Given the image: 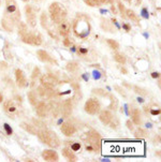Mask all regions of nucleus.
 I'll return each instance as SVG.
<instances>
[{
  "label": "nucleus",
  "mask_w": 161,
  "mask_h": 162,
  "mask_svg": "<svg viewBox=\"0 0 161 162\" xmlns=\"http://www.w3.org/2000/svg\"><path fill=\"white\" fill-rule=\"evenodd\" d=\"M18 34L21 36L23 42L26 44L34 45V46H40L42 44V37L39 32H34L29 30L27 25L19 22L18 25Z\"/></svg>",
  "instance_id": "nucleus-1"
},
{
  "label": "nucleus",
  "mask_w": 161,
  "mask_h": 162,
  "mask_svg": "<svg viewBox=\"0 0 161 162\" xmlns=\"http://www.w3.org/2000/svg\"><path fill=\"white\" fill-rule=\"evenodd\" d=\"M90 28L88 17L84 14H78L73 22L74 34L79 39H85L90 34Z\"/></svg>",
  "instance_id": "nucleus-2"
},
{
  "label": "nucleus",
  "mask_w": 161,
  "mask_h": 162,
  "mask_svg": "<svg viewBox=\"0 0 161 162\" xmlns=\"http://www.w3.org/2000/svg\"><path fill=\"white\" fill-rule=\"evenodd\" d=\"M39 140L42 142L43 144L49 146L51 148H57L60 146V138L57 136V134L52 130H48V129H41V130H38V133H37Z\"/></svg>",
  "instance_id": "nucleus-3"
},
{
  "label": "nucleus",
  "mask_w": 161,
  "mask_h": 162,
  "mask_svg": "<svg viewBox=\"0 0 161 162\" xmlns=\"http://www.w3.org/2000/svg\"><path fill=\"white\" fill-rule=\"evenodd\" d=\"M49 11V16H51L53 23L59 24L60 22H62L67 17V9L65 8L64 4L59 2H53L51 3L48 8Z\"/></svg>",
  "instance_id": "nucleus-4"
},
{
  "label": "nucleus",
  "mask_w": 161,
  "mask_h": 162,
  "mask_svg": "<svg viewBox=\"0 0 161 162\" xmlns=\"http://www.w3.org/2000/svg\"><path fill=\"white\" fill-rule=\"evenodd\" d=\"M5 2V14L4 16H8L12 21L17 24L21 22V13L17 8V3L15 0H4Z\"/></svg>",
  "instance_id": "nucleus-5"
},
{
  "label": "nucleus",
  "mask_w": 161,
  "mask_h": 162,
  "mask_svg": "<svg viewBox=\"0 0 161 162\" xmlns=\"http://www.w3.org/2000/svg\"><path fill=\"white\" fill-rule=\"evenodd\" d=\"M101 141H102V137L98 132H96L95 130H91L90 132L87 134V142L88 144L93 147L94 151L98 153L101 149Z\"/></svg>",
  "instance_id": "nucleus-6"
},
{
  "label": "nucleus",
  "mask_w": 161,
  "mask_h": 162,
  "mask_svg": "<svg viewBox=\"0 0 161 162\" xmlns=\"http://www.w3.org/2000/svg\"><path fill=\"white\" fill-rule=\"evenodd\" d=\"M85 112L89 115H97L101 111V104L97 99H88L85 103Z\"/></svg>",
  "instance_id": "nucleus-7"
},
{
  "label": "nucleus",
  "mask_w": 161,
  "mask_h": 162,
  "mask_svg": "<svg viewBox=\"0 0 161 162\" xmlns=\"http://www.w3.org/2000/svg\"><path fill=\"white\" fill-rule=\"evenodd\" d=\"M40 80H41L42 86L47 89H54L59 84L58 78L51 74H43L41 76V78H40Z\"/></svg>",
  "instance_id": "nucleus-8"
},
{
  "label": "nucleus",
  "mask_w": 161,
  "mask_h": 162,
  "mask_svg": "<svg viewBox=\"0 0 161 162\" xmlns=\"http://www.w3.org/2000/svg\"><path fill=\"white\" fill-rule=\"evenodd\" d=\"M25 13H26V18H27V23L30 27L34 28L37 26V14H36V9L30 5L27 4L25 7Z\"/></svg>",
  "instance_id": "nucleus-9"
},
{
  "label": "nucleus",
  "mask_w": 161,
  "mask_h": 162,
  "mask_svg": "<svg viewBox=\"0 0 161 162\" xmlns=\"http://www.w3.org/2000/svg\"><path fill=\"white\" fill-rule=\"evenodd\" d=\"M3 109H4V112L10 116V117H12L14 118V116L17 114L18 112V109H17V106L15 105L14 103V101L12 100H7L3 102Z\"/></svg>",
  "instance_id": "nucleus-10"
},
{
  "label": "nucleus",
  "mask_w": 161,
  "mask_h": 162,
  "mask_svg": "<svg viewBox=\"0 0 161 162\" xmlns=\"http://www.w3.org/2000/svg\"><path fill=\"white\" fill-rule=\"evenodd\" d=\"M37 56H38V59L40 60V61L42 62H45V63H52V65H57L56 60L49 55L46 50L44 49H38L37 50Z\"/></svg>",
  "instance_id": "nucleus-11"
},
{
  "label": "nucleus",
  "mask_w": 161,
  "mask_h": 162,
  "mask_svg": "<svg viewBox=\"0 0 161 162\" xmlns=\"http://www.w3.org/2000/svg\"><path fill=\"white\" fill-rule=\"evenodd\" d=\"M60 131H61L62 134L66 136H73L76 132V128L73 124L70 123V121H66V123H64L61 125V127H60Z\"/></svg>",
  "instance_id": "nucleus-12"
},
{
  "label": "nucleus",
  "mask_w": 161,
  "mask_h": 162,
  "mask_svg": "<svg viewBox=\"0 0 161 162\" xmlns=\"http://www.w3.org/2000/svg\"><path fill=\"white\" fill-rule=\"evenodd\" d=\"M36 113H37V115L39 116V117H46L47 115H48V113H49V107H48V105L45 103V102H43V101H40V102H38L36 105Z\"/></svg>",
  "instance_id": "nucleus-13"
},
{
  "label": "nucleus",
  "mask_w": 161,
  "mask_h": 162,
  "mask_svg": "<svg viewBox=\"0 0 161 162\" xmlns=\"http://www.w3.org/2000/svg\"><path fill=\"white\" fill-rule=\"evenodd\" d=\"M99 113H100V114H99V119H100V121H101L103 125L108 126V125L111 124V121H112L113 118H114V115L112 114V112H111V111H108V109H103V111H100Z\"/></svg>",
  "instance_id": "nucleus-14"
},
{
  "label": "nucleus",
  "mask_w": 161,
  "mask_h": 162,
  "mask_svg": "<svg viewBox=\"0 0 161 162\" xmlns=\"http://www.w3.org/2000/svg\"><path fill=\"white\" fill-rule=\"evenodd\" d=\"M15 78H16V84L19 88H24L28 85L27 83V78L23 72V70L21 69H16L15 70Z\"/></svg>",
  "instance_id": "nucleus-15"
},
{
  "label": "nucleus",
  "mask_w": 161,
  "mask_h": 162,
  "mask_svg": "<svg viewBox=\"0 0 161 162\" xmlns=\"http://www.w3.org/2000/svg\"><path fill=\"white\" fill-rule=\"evenodd\" d=\"M42 157H43V159L45 161H48V162H56V161L59 160L58 154L54 149H45V150H43Z\"/></svg>",
  "instance_id": "nucleus-16"
},
{
  "label": "nucleus",
  "mask_w": 161,
  "mask_h": 162,
  "mask_svg": "<svg viewBox=\"0 0 161 162\" xmlns=\"http://www.w3.org/2000/svg\"><path fill=\"white\" fill-rule=\"evenodd\" d=\"M58 31H59V34L62 36V37H68L71 32V25H70L69 22L67 21H62L59 23V26H58Z\"/></svg>",
  "instance_id": "nucleus-17"
},
{
  "label": "nucleus",
  "mask_w": 161,
  "mask_h": 162,
  "mask_svg": "<svg viewBox=\"0 0 161 162\" xmlns=\"http://www.w3.org/2000/svg\"><path fill=\"white\" fill-rule=\"evenodd\" d=\"M131 120L134 125H141L142 124V115H141L140 109L136 107H132L131 108Z\"/></svg>",
  "instance_id": "nucleus-18"
},
{
  "label": "nucleus",
  "mask_w": 161,
  "mask_h": 162,
  "mask_svg": "<svg viewBox=\"0 0 161 162\" xmlns=\"http://www.w3.org/2000/svg\"><path fill=\"white\" fill-rule=\"evenodd\" d=\"M62 156L65 157V158H67L68 159V161H72V162H75V161H77V157H76V155L74 154V151L70 148V147H65L64 149H62Z\"/></svg>",
  "instance_id": "nucleus-19"
},
{
  "label": "nucleus",
  "mask_w": 161,
  "mask_h": 162,
  "mask_svg": "<svg viewBox=\"0 0 161 162\" xmlns=\"http://www.w3.org/2000/svg\"><path fill=\"white\" fill-rule=\"evenodd\" d=\"M72 111H73V106H72V103L70 101H66V102L62 104V107H61V114L65 118H68L71 116L72 114Z\"/></svg>",
  "instance_id": "nucleus-20"
},
{
  "label": "nucleus",
  "mask_w": 161,
  "mask_h": 162,
  "mask_svg": "<svg viewBox=\"0 0 161 162\" xmlns=\"http://www.w3.org/2000/svg\"><path fill=\"white\" fill-rule=\"evenodd\" d=\"M21 127H22L25 131L29 132L30 134L37 135V133H38V129H37L36 126H33V125H30V124H27V123H22V124H21Z\"/></svg>",
  "instance_id": "nucleus-21"
},
{
  "label": "nucleus",
  "mask_w": 161,
  "mask_h": 162,
  "mask_svg": "<svg viewBox=\"0 0 161 162\" xmlns=\"http://www.w3.org/2000/svg\"><path fill=\"white\" fill-rule=\"evenodd\" d=\"M126 18L131 19L133 22H139V17L131 9H126Z\"/></svg>",
  "instance_id": "nucleus-22"
},
{
  "label": "nucleus",
  "mask_w": 161,
  "mask_h": 162,
  "mask_svg": "<svg viewBox=\"0 0 161 162\" xmlns=\"http://www.w3.org/2000/svg\"><path fill=\"white\" fill-rule=\"evenodd\" d=\"M114 60L116 62L120 63V65H125L126 61H127V59H126V56L122 53H116L114 54Z\"/></svg>",
  "instance_id": "nucleus-23"
},
{
  "label": "nucleus",
  "mask_w": 161,
  "mask_h": 162,
  "mask_svg": "<svg viewBox=\"0 0 161 162\" xmlns=\"http://www.w3.org/2000/svg\"><path fill=\"white\" fill-rule=\"evenodd\" d=\"M108 97H110V99H111V100H110V101H111L110 108L116 111L117 107H118V100H117V98H116L114 95H111V94H108Z\"/></svg>",
  "instance_id": "nucleus-24"
},
{
  "label": "nucleus",
  "mask_w": 161,
  "mask_h": 162,
  "mask_svg": "<svg viewBox=\"0 0 161 162\" xmlns=\"http://www.w3.org/2000/svg\"><path fill=\"white\" fill-rule=\"evenodd\" d=\"M66 69L69 71V72H75V71H77V69H78V63L76 61H70L67 63Z\"/></svg>",
  "instance_id": "nucleus-25"
},
{
  "label": "nucleus",
  "mask_w": 161,
  "mask_h": 162,
  "mask_svg": "<svg viewBox=\"0 0 161 162\" xmlns=\"http://www.w3.org/2000/svg\"><path fill=\"white\" fill-rule=\"evenodd\" d=\"M68 147H70L73 151H78L80 150V148H82V145H80V143H76V142H71V144H70V142H66L65 143Z\"/></svg>",
  "instance_id": "nucleus-26"
},
{
  "label": "nucleus",
  "mask_w": 161,
  "mask_h": 162,
  "mask_svg": "<svg viewBox=\"0 0 161 162\" xmlns=\"http://www.w3.org/2000/svg\"><path fill=\"white\" fill-rule=\"evenodd\" d=\"M41 24H42V27L44 29H47V31H48V17L46 15V13H42L41 14Z\"/></svg>",
  "instance_id": "nucleus-27"
},
{
  "label": "nucleus",
  "mask_w": 161,
  "mask_h": 162,
  "mask_svg": "<svg viewBox=\"0 0 161 162\" xmlns=\"http://www.w3.org/2000/svg\"><path fill=\"white\" fill-rule=\"evenodd\" d=\"M27 97H28V100H29V102H30V104H31V105H36L37 104V95L33 91H29Z\"/></svg>",
  "instance_id": "nucleus-28"
},
{
  "label": "nucleus",
  "mask_w": 161,
  "mask_h": 162,
  "mask_svg": "<svg viewBox=\"0 0 161 162\" xmlns=\"http://www.w3.org/2000/svg\"><path fill=\"white\" fill-rule=\"evenodd\" d=\"M106 42H107V44H108V46L112 48V49H114V50H117L118 48H119V44H118V42H116L115 40H113V39H107L106 40Z\"/></svg>",
  "instance_id": "nucleus-29"
},
{
  "label": "nucleus",
  "mask_w": 161,
  "mask_h": 162,
  "mask_svg": "<svg viewBox=\"0 0 161 162\" xmlns=\"http://www.w3.org/2000/svg\"><path fill=\"white\" fill-rule=\"evenodd\" d=\"M93 94H95L97 96H100V97H106V96H108V94L105 91V90H103L101 88H94L93 89Z\"/></svg>",
  "instance_id": "nucleus-30"
},
{
  "label": "nucleus",
  "mask_w": 161,
  "mask_h": 162,
  "mask_svg": "<svg viewBox=\"0 0 161 162\" xmlns=\"http://www.w3.org/2000/svg\"><path fill=\"white\" fill-rule=\"evenodd\" d=\"M133 88H134V91H135L136 94L141 95V96H144V97H146V96L148 95V91H147V90H146V89H144V88H142V87L134 86Z\"/></svg>",
  "instance_id": "nucleus-31"
},
{
  "label": "nucleus",
  "mask_w": 161,
  "mask_h": 162,
  "mask_svg": "<svg viewBox=\"0 0 161 162\" xmlns=\"http://www.w3.org/2000/svg\"><path fill=\"white\" fill-rule=\"evenodd\" d=\"M147 131H145L144 129H142V128H139L136 131H135V136L136 137H146L147 136Z\"/></svg>",
  "instance_id": "nucleus-32"
},
{
  "label": "nucleus",
  "mask_w": 161,
  "mask_h": 162,
  "mask_svg": "<svg viewBox=\"0 0 161 162\" xmlns=\"http://www.w3.org/2000/svg\"><path fill=\"white\" fill-rule=\"evenodd\" d=\"M84 1H85V3L88 4L89 7H99L100 4H101L99 0H84Z\"/></svg>",
  "instance_id": "nucleus-33"
},
{
  "label": "nucleus",
  "mask_w": 161,
  "mask_h": 162,
  "mask_svg": "<svg viewBox=\"0 0 161 162\" xmlns=\"http://www.w3.org/2000/svg\"><path fill=\"white\" fill-rule=\"evenodd\" d=\"M118 8H119V11H120V15H122L123 18H126V8L123 3H118Z\"/></svg>",
  "instance_id": "nucleus-34"
},
{
  "label": "nucleus",
  "mask_w": 161,
  "mask_h": 162,
  "mask_svg": "<svg viewBox=\"0 0 161 162\" xmlns=\"http://www.w3.org/2000/svg\"><path fill=\"white\" fill-rule=\"evenodd\" d=\"M3 127H4V130H5V132H7V134L8 135H12V133H13V130H12V128L9 126V124H4L3 125Z\"/></svg>",
  "instance_id": "nucleus-35"
},
{
  "label": "nucleus",
  "mask_w": 161,
  "mask_h": 162,
  "mask_svg": "<svg viewBox=\"0 0 161 162\" xmlns=\"http://www.w3.org/2000/svg\"><path fill=\"white\" fill-rule=\"evenodd\" d=\"M114 88H115V89L117 90V91H118L120 95H122L124 98H127V94L125 92V90H124V89H122V88H120L119 86H117V85H115V86H114Z\"/></svg>",
  "instance_id": "nucleus-36"
},
{
  "label": "nucleus",
  "mask_w": 161,
  "mask_h": 162,
  "mask_svg": "<svg viewBox=\"0 0 161 162\" xmlns=\"http://www.w3.org/2000/svg\"><path fill=\"white\" fill-rule=\"evenodd\" d=\"M40 76V69L38 67H36L33 69V72H32V78H36V77H39Z\"/></svg>",
  "instance_id": "nucleus-37"
},
{
  "label": "nucleus",
  "mask_w": 161,
  "mask_h": 162,
  "mask_svg": "<svg viewBox=\"0 0 161 162\" xmlns=\"http://www.w3.org/2000/svg\"><path fill=\"white\" fill-rule=\"evenodd\" d=\"M77 53H78V55H85V54L88 53V49H86L84 47H78L77 48Z\"/></svg>",
  "instance_id": "nucleus-38"
},
{
  "label": "nucleus",
  "mask_w": 161,
  "mask_h": 162,
  "mask_svg": "<svg viewBox=\"0 0 161 162\" xmlns=\"http://www.w3.org/2000/svg\"><path fill=\"white\" fill-rule=\"evenodd\" d=\"M126 125H127V127H128V129H129V130H131V131H133V130H134V126H133L134 124L132 123L131 120H127V121H126Z\"/></svg>",
  "instance_id": "nucleus-39"
},
{
  "label": "nucleus",
  "mask_w": 161,
  "mask_h": 162,
  "mask_svg": "<svg viewBox=\"0 0 161 162\" xmlns=\"http://www.w3.org/2000/svg\"><path fill=\"white\" fill-rule=\"evenodd\" d=\"M7 68H8L7 62H4V61H0V69L4 70V69H7Z\"/></svg>",
  "instance_id": "nucleus-40"
},
{
  "label": "nucleus",
  "mask_w": 161,
  "mask_h": 162,
  "mask_svg": "<svg viewBox=\"0 0 161 162\" xmlns=\"http://www.w3.org/2000/svg\"><path fill=\"white\" fill-rule=\"evenodd\" d=\"M123 28L126 30V31H130V30H131V27H130L128 24H123Z\"/></svg>",
  "instance_id": "nucleus-41"
},
{
  "label": "nucleus",
  "mask_w": 161,
  "mask_h": 162,
  "mask_svg": "<svg viewBox=\"0 0 161 162\" xmlns=\"http://www.w3.org/2000/svg\"><path fill=\"white\" fill-rule=\"evenodd\" d=\"M150 113L153 115H159L160 114V109H150Z\"/></svg>",
  "instance_id": "nucleus-42"
},
{
  "label": "nucleus",
  "mask_w": 161,
  "mask_h": 162,
  "mask_svg": "<svg viewBox=\"0 0 161 162\" xmlns=\"http://www.w3.org/2000/svg\"><path fill=\"white\" fill-rule=\"evenodd\" d=\"M64 44H65L66 46H71V44H72V43L69 41V39H66L65 41H64Z\"/></svg>",
  "instance_id": "nucleus-43"
},
{
  "label": "nucleus",
  "mask_w": 161,
  "mask_h": 162,
  "mask_svg": "<svg viewBox=\"0 0 161 162\" xmlns=\"http://www.w3.org/2000/svg\"><path fill=\"white\" fill-rule=\"evenodd\" d=\"M152 76L154 78H159L160 77V73L159 72H154V73H152Z\"/></svg>",
  "instance_id": "nucleus-44"
},
{
  "label": "nucleus",
  "mask_w": 161,
  "mask_h": 162,
  "mask_svg": "<svg viewBox=\"0 0 161 162\" xmlns=\"http://www.w3.org/2000/svg\"><path fill=\"white\" fill-rule=\"evenodd\" d=\"M99 1H100V3H108L112 1V0H99Z\"/></svg>",
  "instance_id": "nucleus-45"
},
{
  "label": "nucleus",
  "mask_w": 161,
  "mask_h": 162,
  "mask_svg": "<svg viewBox=\"0 0 161 162\" xmlns=\"http://www.w3.org/2000/svg\"><path fill=\"white\" fill-rule=\"evenodd\" d=\"M2 101H3V97L1 94H0V103H2Z\"/></svg>",
  "instance_id": "nucleus-46"
},
{
  "label": "nucleus",
  "mask_w": 161,
  "mask_h": 162,
  "mask_svg": "<svg viewBox=\"0 0 161 162\" xmlns=\"http://www.w3.org/2000/svg\"><path fill=\"white\" fill-rule=\"evenodd\" d=\"M122 72H123V73H125V74H127V70H126L125 68H123V69H122Z\"/></svg>",
  "instance_id": "nucleus-47"
},
{
  "label": "nucleus",
  "mask_w": 161,
  "mask_h": 162,
  "mask_svg": "<svg viewBox=\"0 0 161 162\" xmlns=\"http://www.w3.org/2000/svg\"><path fill=\"white\" fill-rule=\"evenodd\" d=\"M126 1H128V2H130V1H131V0H126Z\"/></svg>",
  "instance_id": "nucleus-48"
},
{
  "label": "nucleus",
  "mask_w": 161,
  "mask_h": 162,
  "mask_svg": "<svg viewBox=\"0 0 161 162\" xmlns=\"http://www.w3.org/2000/svg\"><path fill=\"white\" fill-rule=\"evenodd\" d=\"M23 1H25V2H26V1H28V0H23Z\"/></svg>",
  "instance_id": "nucleus-49"
},
{
  "label": "nucleus",
  "mask_w": 161,
  "mask_h": 162,
  "mask_svg": "<svg viewBox=\"0 0 161 162\" xmlns=\"http://www.w3.org/2000/svg\"><path fill=\"white\" fill-rule=\"evenodd\" d=\"M0 4H1V2H0Z\"/></svg>",
  "instance_id": "nucleus-50"
}]
</instances>
